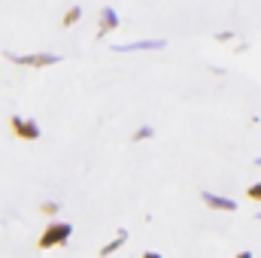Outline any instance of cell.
Wrapping results in <instances>:
<instances>
[{
	"instance_id": "obj_13",
	"label": "cell",
	"mask_w": 261,
	"mask_h": 258,
	"mask_svg": "<svg viewBox=\"0 0 261 258\" xmlns=\"http://www.w3.org/2000/svg\"><path fill=\"white\" fill-rule=\"evenodd\" d=\"M143 258H161V255H155V252H143Z\"/></svg>"
},
{
	"instance_id": "obj_9",
	"label": "cell",
	"mask_w": 261,
	"mask_h": 258,
	"mask_svg": "<svg viewBox=\"0 0 261 258\" xmlns=\"http://www.w3.org/2000/svg\"><path fill=\"white\" fill-rule=\"evenodd\" d=\"M152 134H155V131L149 128V125H143V128H140V131H134V143H140V140H149Z\"/></svg>"
},
{
	"instance_id": "obj_11",
	"label": "cell",
	"mask_w": 261,
	"mask_h": 258,
	"mask_svg": "<svg viewBox=\"0 0 261 258\" xmlns=\"http://www.w3.org/2000/svg\"><path fill=\"white\" fill-rule=\"evenodd\" d=\"M246 194H249L252 200H261V183H258V186H249V189H246Z\"/></svg>"
},
{
	"instance_id": "obj_8",
	"label": "cell",
	"mask_w": 261,
	"mask_h": 258,
	"mask_svg": "<svg viewBox=\"0 0 261 258\" xmlns=\"http://www.w3.org/2000/svg\"><path fill=\"white\" fill-rule=\"evenodd\" d=\"M79 18H82V9H79V6H70V9H67V15H64V21H61V24H64V28H73V24H76Z\"/></svg>"
},
{
	"instance_id": "obj_14",
	"label": "cell",
	"mask_w": 261,
	"mask_h": 258,
	"mask_svg": "<svg viewBox=\"0 0 261 258\" xmlns=\"http://www.w3.org/2000/svg\"><path fill=\"white\" fill-rule=\"evenodd\" d=\"M255 167H261V158H255Z\"/></svg>"
},
{
	"instance_id": "obj_4",
	"label": "cell",
	"mask_w": 261,
	"mask_h": 258,
	"mask_svg": "<svg viewBox=\"0 0 261 258\" xmlns=\"http://www.w3.org/2000/svg\"><path fill=\"white\" fill-rule=\"evenodd\" d=\"M158 49H164V40H137L116 46V52H158Z\"/></svg>"
},
{
	"instance_id": "obj_2",
	"label": "cell",
	"mask_w": 261,
	"mask_h": 258,
	"mask_svg": "<svg viewBox=\"0 0 261 258\" xmlns=\"http://www.w3.org/2000/svg\"><path fill=\"white\" fill-rule=\"evenodd\" d=\"M3 58H9L12 64H21V67H52L61 61V55H55V52H43V55H12V52H3Z\"/></svg>"
},
{
	"instance_id": "obj_10",
	"label": "cell",
	"mask_w": 261,
	"mask_h": 258,
	"mask_svg": "<svg viewBox=\"0 0 261 258\" xmlns=\"http://www.w3.org/2000/svg\"><path fill=\"white\" fill-rule=\"evenodd\" d=\"M40 213H43V216H55V213H58V203H52V200H49V203H43V207H40Z\"/></svg>"
},
{
	"instance_id": "obj_12",
	"label": "cell",
	"mask_w": 261,
	"mask_h": 258,
	"mask_svg": "<svg viewBox=\"0 0 261 258\" xmlns=\"http://www.w3.org/2000/svg\"><path fill=\"white\" fill-rule=\"evenodd\" d=\"M234 258H252V252H237Z\"/></svg>"
},
{
	"instance_id": "obj_6",
	"label": "cell",
	"mask_w": 261,
	"mask_h": 258,
	"mask_svg": "<svg viewBox=\"0 0 261 258\" xmlns=\"http://www.w3.org/2000/svg\"><path fill=\"white\" fill-rule=\"evenodd\" d=\"M203 203L213 207V210H225V213H234L237 210V203L231 197H222V194H213V192H203Z\"/></svg>"
},
{
	"instance_id": "obj_5",
	"label": "cell",
	"mask_w": 261,
	"mask_h": 258,
	"mask_svg": "<svg viewBox=\"0 0 261 258\" xmlns=\"http://www.w3.org/2000/svg\"><path fill=\"white\" fill-rule=\"evenodd\" d=\"M116 28H119V12H116V9H110V6H107V9H100V21H97V37L103 40V37H107L110 31H116Z\"/></svg>"
},
{
	"instance_id": "obj_7",
	"label": "cell",
	"mask_w": 261,
	"mask_h": 258,
	"mask_svg": "<svg viewBox=\"0 0 261 258\" xmlns=\"http://www.w3.org/2000/svg\"><path fill=\"white\" fill-rule=\"evenodd\" d=\"M125 240H128V231H125V228H119L116 240H110V243H107V246L100 249V258H110L113 252H116V249H119V246H125Z\"/></svg>"
},
{
	"instance_id": "obj_1",
	"label": "cell",
	"mask_w": 261,
	"mask_h": 258,
	"mask_svg": "<svg viewBox=\"0 0 261 258\" xmlns=\"http://www.w3.org/2000/svg\"><path fill=\"white\" fill-rule=\"evenodd\" d=\"M70 234H73V225H67V222H52V225H46V231L40 234L37 249H55V246H67V243H70Z\"/></svg>"
},
{
	"instance_id": "obj_3",
	"label": "cell",
	"mask_w": 261,
	"mask_h": 258,
	"mask_svg": "<svg viewBox=\"0 0 261 258\" xmlns=\"http://www.w3.org/2000/svg\"><path fill=\"white\" fill-rule=\"evenodd\" d=\"M9 128H12L15 137H21V140H40V125H37L34 119L12 116V119H9Z\"/></svg>"
}]
</instances>
